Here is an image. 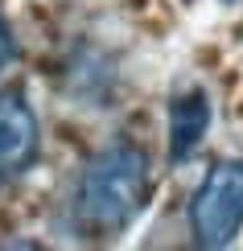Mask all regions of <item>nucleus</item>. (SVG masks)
<instances>
[{
	"instance_id": "f257e3e1",
	"label": "nucleus",
	"mask_w": 243,
	"mask_h": 251,
	"mask_svg": "<svg viewBox=\"0 0 243 251\" xmlns=\"http://www.w3.org/2000/svg\"><path fill=\"white\" fill-rule=\"evenodd\" d=\"M149 156L136 144H108L87 161L79 181V214L91 231H124L149 206Z\"/></svg>"
},
{
	"instance_id": "f03ea898",
	"label": "nucleus",
	"mask_w": 243,
	"mask_h": 251,
	"mask_svg": "<svg viewBox=\"0 0 243 251\" xmlns=\"http://www.w3.org/2000/svg\"><path fill=\"white\" fill-rule=\"evenodd\" d=\"M243 226V161H215L189 198V231L198 247H227Z\"/></svg>"
},
{
	"instance_id": "7ed1b4c3",
	"label": "nucleus",
	"mask_w": 243,
	"mask_h": 251,
	"mask_svg": "<svg viewBox=\"0 0 243 251\" xmlns=\"http://www.w3.org/2000/svg\"><path fill=\"white\" fill-rule=\"evenodd\" d=\"M37 156V116L17 91L0 95V185Z\"/></svg>"
},
{
	"instance_id": "20e7f679",
	"label": "nucleus",
	"mask_w": 243,
	"mask_h": 251,
	"mask_svg": "<svg viewBox=\"0 0 243 251\" xmlns=\"http://www.w3.org/2000/svg\"><path fill=\"white\" fill-rule=\"evenodd\" d=\"M210 128V99L202 91H182L169 103V156L177 165L189 161L198 152V144L206 140Z\"/></svg>"
},
{
	"instance_id": "39448f33",
	"label": "nucleus",
	"mask_w": 243,
	"mask_h": 251,
	"mask_svg": "<svg viewBox=\"0 0 243 251\" xmlns=\"http://www.w3.org/2000/svg\"><path fill=\"white\" fill-rule=\"evenodd\" d=\"M13 58H17V37H13V29H8V21L0 17V70H4Z\"/></svg>"
}]
</instances>
